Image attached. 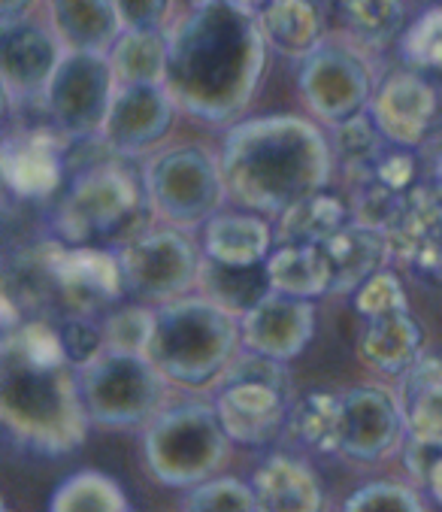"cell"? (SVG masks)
I'll use <instances>...</instances> for the list:
<instances>
[{"mask_svg":"<svg viewBox=\"0 0 442 512\" xmlns=\"http://www.w3.org/2000/svg\"><path fill=\"white\" fill-rule=\"evenodd\" d=\"M264 61L261 16L234 0H206L170 34L164 88L185 113L203 122H231L249 107Z\"/></svg>","mask_w":442,"mask_h":512,"instance_id":"6da1fadb","label":"cell"},{"mask_svg":"<svg viewBox=\"0 0 442 512\" xmlns=\"http://www.w3.org/2000/svg\"><path fill=\"white\" fill-rule=\"evenodd\" d=\"M0 419L10 437L43 455H67L85 443L91 419L52 319H22L4 331Z\"/></svg>","mask_w":442,"mask_h":512,"instance_id":"7a4b0ae2","label":"cell"},{"mask_svg":"<svg viewBox=\"0 0 442 512\" xmlns=\"http://www.w3.org/2000/svg\"><path fill=\"white\" fill-rule=\"evenodd\" d=\"M218 167L243 210L282 216L297 200L324 191L334 152L327 137L300 116H261L231 128Z\"/></svg>","mask_w":442,"mask_h":512,"instance_id":"3957f363","label":"cell"},{"mask_svg":"<svg viewBox=\"0 0 442 512\" xmlns=\"http://www.w3.org/2000/svg\"><path fill=\"white\" fill-rule=\"evenodd\" d=\"M131 155H119L106 143L91 152L85 164L73 170L55 207V234L73 246L122 249L137 240L149 213L146 173H140Z\"/></svg>","mask_w":442,"mask_h":512,"instance_id":"277c9868","label":"cell"},{"mask_svg":"<svg viewBox=\"0 0 442 512\" xmlns=\"http://www.w3.org/2000/svg\"><path fill=\"white\" fill-rule=\"evenodd\" d=\"M237 319L206 297H179L158 310L146 358L167 382L200 388L218 382L234 361L240 340Z\"/></svg>","mask_w":442,"mask_h":512,"instance_id":"5b68a950","label":"cell"},{"mask_svg":"<svg viewBox=\"0 0 442 512\" xmlns=\"http://www.w3.org/2000/svg\"><path fill=\"white\" fill-rule=\"evenodd\" d=\"M231 437L215 406L179 403L149 422L143 437V458L149 473L167 488H197L215 479L228 458Z\"/></svg>","mask_w":442,"mask_h":512,"instance_id":"8992f818","label":"cell"},{"mask_svg":"<svg viewBox=\"0 0 442 512\" xmlns=\"http://www.w3.org/2000/svg\"><path fill=\"white\" fill-rule=\"evenodd\" d=\"M291 373L285 361L249 352L218 376L215 413L231 443L258 449L273 443L291 416Z\"/></svg>","mask_w":442,"mask_h":512,"instance_id":"52a82bcc","label":"cell"},{"mask_svg":"<svg viewBox=\"0 0 442 512\" xmlns=\"http://www.w3.org/2000/svg\"><path fill=\"white\" fill-rule=\"evenodd\" d=\"M88 419L103 428H134L152 422L164 397V376L146 355L103 349L76 370Z\"/></svg>","mask_w":442,"mask_h":512,"instance_id":"ba28073f","label":"cell"},{"mask_svg":"<svg viewBox=\"0 0 442 512\" xmlns=\"http://www.w3.org/2000/svg\"><path fill=\"white\" fill-rule=\"evenodd\" d=\"M146 188L152 210L176 225L197 228L218 216L228 188L221 179V167L197 146H179L149 161Z\"/></svg>","mask_w":442,"mask_h":512,"instance_id":"9c48e42d","label":"cell"},{"mask_svg":"<svg viewBox=\"0 0 442 512\" xmlns=\"http://www.w3.org/2000/svg\"><path fill=\"white\" fill-rule=\"evenodd\" d=\"M116 88L119 85L106 52L67 49L43 94V107L52 128H58L70 140L97 137L106 122L109 104L116 97Z\"/></svg>","mask_w":442,"mask_h":512,"instance_id":"30bf717a","label":"cell"},{"mask_svg":"<svg viewBox=\"0 0 442 512\" xmlns=\"http://www.w3.org/2000/svg\"><path fill=\"white\" fill-rule=\"evenodd\" d=\"M125 294L137 300H179L191 285H197L200 255L179 231L140 234L119 249Z\"/></svg>","mask_w":442,"mask_h":512,"instance_id":"8fae6325","label":"cell"},{"mask_svg":"<svg viewBox=\"0 0 442 512\" xmlns=\"http://www.w3.org/2000/svg\"><path fill=\"white\" fill-rule=\"evenodd\" d=\"M300 94L321 122L340 125L367 110L373 100V76L355 52L321 43L303 58Z\"/></svg>","mask_w":442,"mask_h":512,"instance_id":"7c38bea8","label":"cell"},{"mask_svg":"<svg viewBox=\"0 0 442 512\" xmlns=\"http://www.w3.org/2000/svg\"><path fill=\"white\" fill-rule=\"evenodd\" d=\"M73 140L58 128L7 131L0 149V173L19 200H49L67 176V146Z\"/></svg>","mask_w":442,"mask_h":512,"instance_id":"4fadbf2b","label":"cell"},{"mask_svg":"<svg viewBox=\"0 0 442 512\" xmlns=\"http://www.w3.org/2000/svg\"><path fill=\"white\" fill-rule=\"evenodd\" d=\"M370 116L391 146L415 149L439 125L442 94L418 73H394L376 88Z\"/></svg>","mask_w":442,"mask_h":512,"instance_id":"5bb4252c","label":"cell"},{"mask_svg":"<svg viewBox=\"0 0 442 512\" xmlns=\"http://www.w3.org/2000/svg\"><path fill=\"white\" fill-rule=\"evenodd\" d=\"M406 431L400 397L379 385H358L343 394V443L340 452L355 461L391 455Z\"/></svg>","mask_w":442,"mask_h":512,"instance_id":"9a60e30c","label":"cell"},{"mask_svg":"<svg viewBox=\"0 0 442 512\" xmlns=\"http://www.w3.org/2000/svg\"><path fill=\"white\" fill-rule=\"evenodd\" d=\"M173 110L176 100L164 85H122L97 137L119 155H137L167 134Z\"/></svg>","mask_w":442,"mask_h":512,"instance_id":"2e32d148","label":"cell"},{"mask_svg":"<svg viewBox=\"0 0 442 512\" xmlns=\"http://www.w3.org/2000/svg\"><path fill=\"white\" fill-rule=\"evenodd\" d=\"M240 331H243V346L249 352H258L276 361H291L309 346L315 334L312 300L270 291L243 316Z\"/></svg>","mask_w":442,"mask_h":512,"instance_id":"e0dca14e","label":"cell"},{"mask_svg":"<svg viewBox=\"0 0 442 512\" xmlns=\"http://www.w3.org/2000/svg\"><path fill=\"white\" fill-rule=\"evenodd\" d=\"M61 64V52L55 40L25 22H4V40H0V79H4L7 104H28L43 100L49 79Z\"/></svg>","mask_w":442,"mask_h":512,"instance_id":"ac0fdd59","label":"cell"},{"mask_svg":"<svg viewBox=\"0 0 442 512\" xmlns=\"http://www.w3.org/2000/svg\"><path fill=\"white\" fill-rule=\"evenodd\" d=\"M388 252L409 270L442 279V197L436 188L415 185L409 191L406 210L385 234Z\"/></svg>","mask_w":442,"mask_h":512,"instance_id":"d6986e66","label":"cell"},{"mask_svg":"<svg viewBox=\"0 0 442 512\" xmlns=\"http://www.w3.org/2000/svg\"><path fill=\"white\" fill-rule=\"evenodd\" d=\"M400 409L409 440L442 452V355H421L403 373Z\"/></svg>","mask_w":442,"mask_h":512,"instance_id":"ffe728a7","label":"cell"},{"mask_svg":"<svg viewBox=\"0 0 442 512\" xmlns=\"http://www.w3.org/2000/svg\"><path fill=\"white\" fill-rule=\"evenodd\" d=\"M424 346V331L412 310H391L373 319H364V334L358 340V355L367 367L403 376L418 358Z\"/></svg>","mask_w":442,"mask_h":512,"instance_id":"44dd1931","label":"cell"},{"mask_svg":"<svg viewBox=\"0 0 442 512\" xmlns=\"http://www.w3.org/2000/svg\"><path fill=\"white\" fill-rule=\"evenodd\" d=\"M264 512H324V488L315 470L291 455L267 458L252 479Z\"/></svg>","mask_w":442,"mask_h":512,"instance_id":"7402d4cb","label":"cell"},{"mask_svg":"<svg viewBox=\"0 0 442 512\" xmlns=\"http://www.w3.org/2000/svg\"><path fill=\"white\" fill-rule=\"evenodd\" d=\"M321 249L330 264V294H355L370 276L385 270L382 264L391 255L385 234L355 222L321 243Z\"/></svg>","mask_w":442,"mask_h":512,"instance_id":"603a6c76","label":"cell"},{"mask_svg":"<svg viewBox=\"0 0 442 512\" xmlns=\"http://www.w3.org/2000/svg\"><path fill=\"white\" fill-rule=\"evenodd\" d=\"M58 40L73 52H109L125 31L113 0H49Z\"/></svg>","mask_w":442,"mask_h":512,"instance_id":"cb8c5ba5","label":"cell"},{"mask_svg":"<svg viewBox=\"0 0 442 512\" xmlns=\"http://www.w3.org/2000/svg\"><path fill=\"white\" fill-rule=\"evenodd\" d=\"M197 288L206 300L218 303L231 316H246L273 288L267 276V261L261 264H221L215 258H200Z\"/></svg>","mask_w":442,"mask_h":512,"instance_id":"d4e9b609","label":"cell"},{"mask_svg":"<svg viewBox=\"0 0 442 512\" xmlns=\"http://www.w3.org/2000/svg\"><path fill=\"white\" fill-rule=\"evenodd\" d=\"M273 231L261 216L218 213L203 225V255L221 264H261L270 258Z\"/></svg>","mask_w":442,"mask_h":512,"instance_id":"484cf974","label":"cell"},{"mask_svg":"<svg viewBox=\"0 0 442 512\" xmlns=\"http://www.w3.org/2000/svg\"><path fill=\"white\" fill-rule=\"evenodd\" d=\"M258 16L267 46L288 58H306L324 43V16L315 0H270Z\"/></svg>","mask_w":442,"mask_h":512,"instance_id":"4316f807","label":"cell"},{"mask_svg":"<svg viewBox=\"0 0 442 512\" xmlns=\"http://www.w3.org/2000/svg\"><path fill=\"white\" fill-rule=\"evenodd\" d=\"M170 37L161 31H122L106 52L116 85H164Z\"/></svg>","mask_w":442,"mask_h":512,"instance_id":"83f0119b","label":"cell"},{"mask_svg":"<svg viewBox=\"0 0 442 512\" xmlns=\"http://www.w3.org/2000/svg\"><path fill=\"white\" fill-rule=\"evenodd\" d=\"M270 288L291 297H321L330 294V264L321 246H294L282 243L267 258Z\"/></svg>","mask_w":442,"mask_h":512,"instance_id":"f1b7e54d","label":"cell"},{"mask_svg":"<svg viewBox=\"0 0 442 512\" xmlns=\"http://www.w3.org/2000/svg\"><path fill=\"white\" fill-rule=\"evenodd\" d=\"M288 437H294V443L330 455L340 452L343 443V394L334 391H312L306 397H300L291 406L288 416Z\"/></svg>","mask_w":442,"mask_h":512,"instance_id":"f546056e","label":"cell"},{"mask_svg":"<svg viewBox=\"0 0 442 512\" xmlns=\"http://www.w3.org/2000/svg\"><path fill=\"white\" fill-rule=\"evenodd\" d=\"M352 213L346 203L327 191L309 194L297 200L279 216V243H294V246H321L334 234H340L349 225Z\"/></svg>","mask_w":442,"mask_h":512,"instance_id":"4dcf8cb0","label":"cell"},{"mask_svg":"<svg viewBox=\"0 0 442 512\" xmlns=\"http://www.w3.org/2000/svg\"><path fill=\"white\" fill-rule=\"evenodd\" d=\"M49 512H131L122 485L97 470H79L67 476L52 500Z\"/></svg>","mask_w":442,"mask_h":512,"instance_id":"1f68e13d","label":"cell"},{"mask_svg":"<svg viewBox=\"0 0 442 512\" xmlns=\"http://www.w3.org/2000/svg\"><path fill=\"white\" fill-rule=\"evenodd\" d=\"M346 31L364 46H382L403 28V0H337Z\"/></svg>","mask_w":442,"mask_h":512,"instance_id":"d6a6232c","label":"cell"},{"mask_svg":"<svg viewBox=\"0 0 442 512\" xmlns=\"http://www.w3.org/2000/svg\"><path fill=\"white\" fill-rule=\"evenodd\" d=\"M337 128V152L343 158V167L361 179H367L376 167V161L385 155V137L382 131L376 128L373 116L370 113H361V116H352Z\"/></svg>","mask_w":442,"mask_h":512,"instance_id":"836d02e7","label":"cell"},{"mask_svg":"<svg viewBox=\"0 0 442 512\" xmlns=\"http://www.w3.org/2000/svg\"><path fill=\"white\" fill-rule=\"evenodd\" d=\"M406 200H409V191H394V188L382 185L379 179L367 176V179H361L355 200H352V222L364 225L370 231L388 234L391 225L406 210Z\"/></svg>","mask_w":442,"mask_h":512,"instance_id":"e575fe53","label":"cell"},{"mask_svg":"<svg viewBox=\"0 0 442 512\" xmlns=\"http://www.w3.org/2000/svg\"><path fill=\"white\" fill-rule=\"evenodd\" d=\"M182 512H264V509L252 485L231 476H215L191 488Z\"/></svg>","mask_w":442,"mask_h":512,"instance_id":"d590c367","label":"cell"},{"mask_svg":"<svg viewBox=\"0 0 442 512\" xmlns=\"http://www.w3.org/2000/svg\"><path fill=\"white\" fill-rule=\"evenodd\" d=\"M158 310H146V306H122L100 319L103 328V343L106 349H119V352H134L146 355L152 331H155Z\"/></svg>","mask_w":442,"mask_h":512,"instance_id":"8d00e7d4","label":"cell"},{"mask_svg":"<svg viewBox=\"0 0 442 512\" xmlns=\"http://www.w3.org/2000/svg\"><path fill=\"white\" fill-rule=\"evenodd\" d=\"M403 61L415 70L442 73V7L424 10L400 40Z\"/></svg>","mask_w":442,"mask_h":512,"instance_id":"74e56055","label":"cell"},{"mask_svg":"<svg viewBox=\"0 0 442 512\" xmlns=\"http://www.w3.org/2000/svg\"><path fill=\"white\" fill-rule=\"evenodd\" d=\"M343 512H424V503L412 485L379 479L352 491Z\"/></svg>","mask_w":442,"mask_h":512,"instance_id":"f35d334b","label":"cell"},{"mask_svg":"<svg viewBox=\"0 0 442 512\" xmlns=\"http://www.w3.org/2000/svg\"><path fill=\"white\" fill-rule=\"evenodd\" d=\"M406 306H409L406 288L388 270H379L376 276H370L355 291V310H358L361 319H373V316H382V313H391V310H406Z\"/></svg>","mask_w":442,"mask_h":512,"instance_id":"ab89813d","label":"cell"},{"mask_svg":"<svg viewBox=\"0 0 442 512\" xmlns=\"http://www.w3.org/2000/svg\"><path fill=\"white\" fill-rule=\"evenodd\" d=\"M58 334H61V346L70 358V364L79 370L82 364H88L91 358H97L106 343H103V328L97 319H85V316H70L55 322Z\"/></svg>","mask_w":442,"mask_h":512,"instance_id":"60d3db41","label":"cell"},{"mask_svg":"<svg viewBox=\"0 0 442 512\" xmlns=\"http://www.w3.org/2000/svg\"><path fill=\"white\" fill-rule=\"evenodd\" d=\"M113 10L125 31H161L170 0H113Z\"/></svg>","mask_w":442,"mask_h":512,"instance_id":"b9f144b4","label":"cell"},{"mask_svg":"<svg viewBox=\"0 0 442 512\" xmlns=\"http://www.w3.org/2000/svg\"><path fill=\"white\" fill-rule=\"evenodd\" d=\"M415 158L409 149H394V152H385L376 167H373V179H379L382 185L394 188V191H412L415 188Z\"/></svg>","mask_w":442,"mask_h":512,"instance_id":"7bdbcfd3","label":"cell"},{"mask_svg":"<svg viewBox=\"0 0 442 512\" xmlns=\"http://www.w3.org/2000/svg\"><path fill=\"white\" fill-rule=\"evenodd\" d=\"M427 488H430V494H433V500L442 506V452H439V458L433 461V467H430V476H427Z\"/></svg>","mask_w":442,"mask_h":512,"instance_id":"ee69618b","label":"cell"},{"mask_svg":"<svg viewBox=\"0 0 442 512\" xmlns=\"http://www.w3.org/2000/svg\"><path fill=\"white\" fill-rule=\"evenodd\" d=\"M31 4V0H0V19L4 22H16V16Z\"/></svg>","mask_w":442,"mask_h":512,"instance_id":"f6af8a7d","label":"cell"},{"mask_svg":"<svg viewBox=\"0 0 442 512\" xmlns=\"http://www.w3.org/2000/svg\"><path fill=\"white\" fill-rule=\"evenodd\" d=\"M433 188H436V194L442 197V155H439L436 164H433Z\"/></svg>","mask_w":442,"mask_h":512,"instance_id":"bcb514c9","label":"cell"},{"mask_svg":"<svg viewBox=\"0 0 442 512\" xmlns=\"http://www.w3.org/2000/svg\"><path fill=\"white\" fill-rule=\"evenodd\" d=\"M234 4H240V7H249V10H255V13H261L270 0H234Z\"/></svg>","mask_w":442,"mask_h":512,"instance_id":"7dc6e473","label":"cell"},{"mask_svg":"<svg viewBox=\"0 0 442 512\" xmlns=\"http://www.w3.org/2000/svg\"><path fill=\"white\" fill-rule=\"evenodd\" d=\"M197 4H206V0H194V7H197Z\"/></svg>","mask_w":442,"mask_h":512,"instance_id":"c3c4849f","label":"cell"},{"mask_svg":"<svg viewBox=\"0 0 442 512\" xmlns=\"http://www.w3.org/2000/svg\"><path fill=\"white\" fill-rule=\"evenodd\" d=\"M0 512H10V506H4V509H0Z\"/></svg>","mask_w":442,"mask_h":512,"instance_id":"681fc988","label":"cell"}]
</instances>
